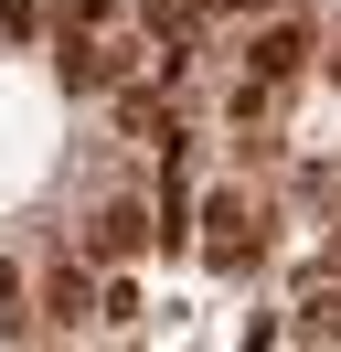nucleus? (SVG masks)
Returning <instances> with one entry per match:
<instances>
[{"instance_id":"1","label":"nucleus","mask_w":341,"mask_h":352,"mask_svg":"<svg viewBox=\"0 0 341 352\" xmlns=\"http://www.w3.org/2000/svg\"><path fill=\"white\" fill-rule=\"evenodd\" d=\"M298 54H309V32H298V22L256 32V86H288V75H298Z\"/></svg>"},{"instance_id":"2","label":"nucleus","mask_w":341,"mask_h":352,"mask_svg":"<svg viewBox=\"0 0 341 352\" xmlns=\"http://www.w3.org/2000/svg\"><path fill=\"white\" fill-rule=\"evenodd\" d=\"M149 245V214L139 203H107V224H96V256H139Z\"/></svg>"},{"instance_id":"3","label":"nucleus","mask_w":341,"mask_h":352,"mask_svg":"<svg viewBox=\"0 0 341 352\" xmlns=\"http://www.w3.org/2000/svg\"><path fill=\"white\" fill-rule=\"evenodd\" d=\"M64 86H118V54H64Z\"/></svg>"},{"instance_id":"4","label":"nucleus","mask_w":341,"mask_h":352,"mask_svg":"<svg viewBox=\"0 0 341 352\" xmlns=\"http://www.w3.org/2000/svg\"><path fill=\"white\" fill-rule=\"evenodd\" d=\"M234 224H245V203H213V256H224V267L245 256V235H234Z\"/></svg>"},{"instance_id":"5","label":"nucleus","mask_w":341,"mask_h":352,"mask_svg":"<svg viewBox=\"0 0 341 352\" xmlns=\"http://www.w3.org/2000/svg\"><path fill=\"white\" fill-rule=\"evenodd\" d=\"M234 11H267V0H234Z\"/></svg>"}]
</instances>
